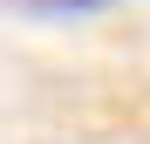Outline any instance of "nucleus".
Masks as SVG:
<instances>
[{
    "label": "nucleus",
    "instance_id": "nucleus-1",
    "mask_svg": "<svg viewBox=\"0 0 150 144\" xmlns=\"http://www.w3.org/2000/svg\"><path fill=\"white\" fill-rule=\"evenodd\" d=\"M34 14H103V7H116V0H28Z\"/></svg>",
    "mask_w": 150,
    "mask_h": 144
}]
</instances>
